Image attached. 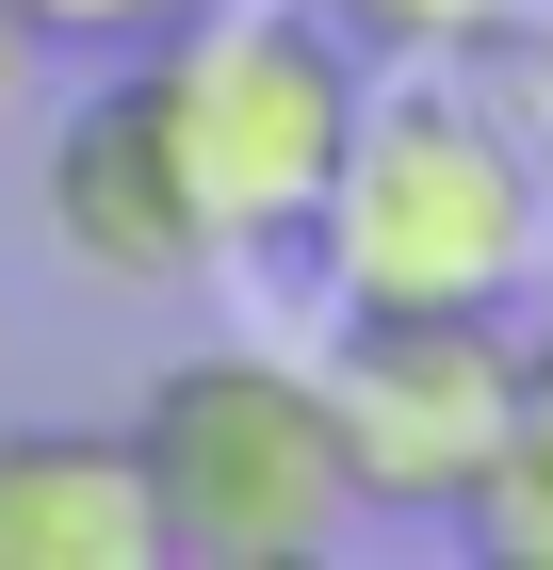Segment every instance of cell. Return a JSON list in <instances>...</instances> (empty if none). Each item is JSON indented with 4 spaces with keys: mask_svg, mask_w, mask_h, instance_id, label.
<instances>
[{
    "mask_svg": "<svg viewBox=\"0 0 553 570\" xmlns=\"http://www.w3.org/2000/svg\"><path fill=\"white\" fill-rule=\"evenodd\" d=\"M115 440H130V473H147L164 570H309V554L358 538V473H342V440H326V392L277 343L164 358Z\"/></svg>",
    "mask_w": 553,
    "mask_h": 570,
    "instance_id": "obj_3",
    "label": "cell"
},
{
    "mask_svg": "<svg viewBox=\"0 0 553 570\" xmlns=\"http://www.w3.org/2000/svg\"><path fill=\"white\" fill-rule=\"evenodd\" d=\"M0 570H164L147 473L98 424H0Z\"/></svg>",
    "mask_w": 553,
    "mask_h": 570,
    "instance_id": "obj_6",
    "label": "cell"
},
{
    "mask_svg": "<svg viewBox=\"0 0 553 570\" xmlns=\"http://www.w3.org/2000/svg\"><path fill=\"white\" fill-rule=\"evenodd\" d=\"M456 538L488 570H553V326L521 343V392H505V440H488V473H472Z\"/></svg>",
    "mask_w": 553,
    "mask_h": 570,
    "instance_id": "obj_7",
    "label": "cell"
},
{
    "mask_svg": "<svg viewBox=\"0 0 553 570\" xmlns=\"http://www.w3.org/2000/svg\"><path fill=\"white\" fill-rule=\"evenodd\" d=\"M326 392V440L358 505H424L456 522L488 440H505V392H521V326L505 309H342V343L309 358Z\"/></svg>",
    "mask_w": 553,
    "mask_h": 570,
    "instance_id": "obj_4",
    "label": "cell"
},
{
    "mask_svg": "<svg viewBox=\"0 0 553 570\" xmlns=\"http://www.w3.org/2000/svg\"><path fill=\"white\" fill-rule=\"evenodd\" d=\"M294 245L326 262V309H521L553 262V164L456 66H407L391 98L358 82V131Z\"/></svg>",
    "mask_w": 553,
    "mask_h": 570,
    "instance_id": "obj_1",
    "label": "cell"
},
{
    "mask_svg": "<svg viewBox=\"0 0 553 570\" xmlns=\"http://www.w3.org/2000/svg\"><path fill=\"white\" fill-rule=\"evenodd\" d=\"M33 213H49V245H66L98 294H196V277H213V228H196L179 164L147 147L130 82H98L82 115H49V147H33Z\"/></svg>",
    "mask_w": 553,
    "mask_h": 570,
    "instance_id": "obj_5",
    "label": "cell"
},
{
    "mask_svg": "<svg viewBox=\"0 0 553 570\" xmlns=\"http://www.w3.org/2000/svg\"><path fill=\"white\" fill-rule=\"evenodd\" d=\"M17 17H33V49H49V66H66V49H82V66H130V49H147V33H179L196 0H17Z\"/></svg>",
    "mask_w": 553,
    "mask_h": 570,
    "instance_id": "obj_9",
    "label": "cell"
},
{
    "mask_svg": "<svg viewBox=\"0 0 553 570\" xmlns=\"http://www.w3.org/2000/svg\"><path fill=\"white\" fill-rule=\"evenodd\" d=\"M309 17H326L358 66H456V49L488 33L505 0H309Z\"/></svg>",
    "mask_w": 553,
    "mask_h": 570,
    "instance_id": "obj_8",
    "label": "cell"
},
{
    "mask_svg": "<svg viewBox=\"0 0 553 570\" xmlns=\"http://www.w3.org/2000/svg\"><path fill=\"white\" fill-rule=\"evenodd\" d=\"M33 115H49V49H33V17L0 0V147L33 131Z\"/></svg>",
    "mask_w": 553,
    "mask_h": 570,
    "instance_id": "obj_10",
    "label": "cell"
},
{
    "mask_svg": "<svg viewBox=\"0 0 553 570\" xmlns=\"http://www.w3.org/2000/svg\"><path fill=\"white\" fill-rule=\"evenodd\" d=\"M147 147L179 164L196 228H213V262H260V245H294L309 196H326L342 131H358V49L309 17V0H196L179 33H147L115 66Z\"/></svg>",
    "mask_w": 553,
    "mask_h": 570,
    "instance_id": "obj_2",
    "label": "cell"
}]
</instances>
